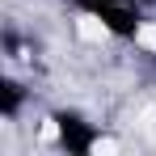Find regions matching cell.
<instances>
[{
    "label": "cell",
    "instance_id": "6da1fadb",
    "mask_svg": "<svg viewBox=\"0 0 156 156\" xmlns=\"http://www.w3.org/2000/svg\"><path fill=\"white\" fill-rule=\"evenodd\" d=\"M51 127H55V135H59V148H63V152H72V156H84V152H93V148L101 144L97 127H93V122H84V118L72 114V110L51 114Z\"/></svg>",
    "mask_w": 156,
    "mask_h": 156
},
{
    "label": "cell",
    "instance_id": "7a4b0ae2",
    "mask_svg": "<svg viewBox=\"0 0 156 156\" xmlns=\"http://www.w3.org/2000/svg\"><path fill=\"white\" fill-rule=\"evenodd\" d=\"M21 101H26V89L13 76H4L0 80V114H4V122H13V118L21 114Z\"/></svg>",
    "mask_w": 156,
    "mask_h": 156
}]
</instances>
